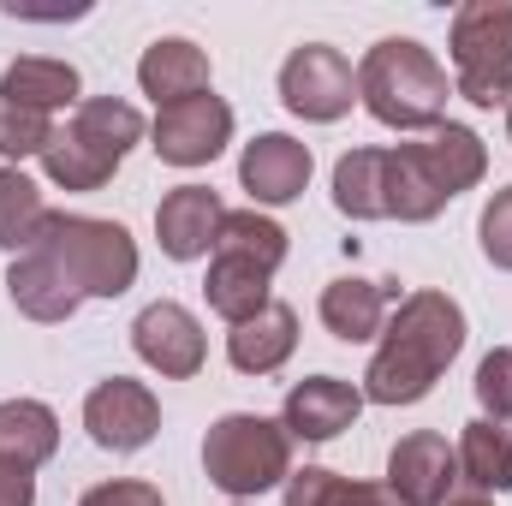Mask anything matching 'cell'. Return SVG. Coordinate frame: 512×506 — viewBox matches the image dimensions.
Listing matches in <instances>:
<instances>
[{
	"label": "cell",
	"mask_w": 512,
	"mask_h": 506,
	"mask_svg": "<svg viewBox=\"0 0 512 506\" xmlns=\"http://www.w3.org/2000/svg\"><path fill=\"white\" fill-rule=\"evenodd\" d=\"M465 310L459 298L417 286L393 304L382 328V346L364 370V405H417L435 393V381L453 370V358L465 352Z\"/></svg>",
	"instance_id": "obj_1"
},
{
	"label": "cell",
	"mask_w": 512,
	"mask_h": 506,
	"mask_svg": "<svg viewBox=\"0 0 512 506\" xmlns=\"http://www.w3.org/2000/svg\"><path fill=\"white\" fill-rule=\"evenodd\" d=\"M447 96V66L411 36H382L358 60V102L387 131H435L447 120Z\"/></svg>",
	"instance_id": "obj_2"
},
{
	"label": "cell",
	"mask_w": 512,
	"mask_h": 506,
	"mask_svg": "<svg viewBox=\"0 0 512 506\" xmlns=\"http://www.w3.org/2000/svg\"><path fill=\"white\" fill-rule=\"evenodd\" d=\"M203 471L233 501H256L268 489H286V477H292V435L274 417L227 411L203 435Z\"/></svg>",
	"instance_id": "obj_3"
},
{
	"label": "cell",
	"mask_w": 512,
	"mask_h": 506,
	"mask_svg": "<svg viewBox=\"0 0 512 506\" xmlns=\"http://www.w3.org/2000/svg\"><path fill=\"white\" fill-rule=\"evenodd\" d=\"M30 251L54 256L84 298H120V292L137 286V239H131L120 221H96V215L54 209L42 221V233H36Z\"/></svg>",
	"instance_id": "obj_4"
},
{
	"label": "cell",
	"mask_w": 512,
	"mask_h": 506,
	"mask_svg": "<svg viewBox=\"0 0 512 506\" xmlns=\"http://www.w3.org/2000/svg\"><path fill=\"white\" fill-rule=\"evenodd\" d=\"M453 48V90L471 108L512 102V0H471L447 24Z\"/></svg>",
	"instance_id": "obj_5"
},
{
	"label": "cell",
	"mask_w": 512,
	"mask_h": 506,
	"mask_svg": "<svg viewBox=\"0 0 512 506\" xmlns=\"http://www.w3.org/2000/svg\"><path fill=\"white\" fill-rule=\"evenodd\" d=\"M280 102H286V114H298V120H310V126H334V120H346L352 102H358V72H352V60H346L340 48L304 42V48H292L286 66H280Z\"/></svg>",
	"instance_id": "obj_6"
},
{
	"label": "cell",
	"mask_w": 512,
	"mask_h": 506,
	"mask_svg": "<svg viewBox=\"0 0 512 506\" xmlns=\"http://www.w3.org/2000/svg\"><path fill=\"white\" fill-rule=\"evenodd\" d=\"M233 143V108L209 90V96H185L173 108H155L149 149L167 167H209L221 149Z\"/></svg>",
	"instance_id": "obj_7"
},
{
	"label": "cell",
	"mask_w": 512,
	"mask_h": 506,
	"mask_svg": "<svg viewBox=\"0 0 512 506\" xmlns=\"http://www.w3.org/2000/svg\"><path fill=\"white\" fill-rule=\"evenodd\" d=\"M84 429L102 453H137L161 429V399L131 376H108L84 393Z\"/></svg>",
	"instance_id": "obj_8"
},
{
	"label": "cell",
	"mask_w": 512,
	"mask_h": 506,
	"mask_svg": "<svg viewBox=\"0 0 512 506\" xmlns=\"http://www.w3.org/2000/svg\"><path fill=\"white\" fill-rule=\"evenodd\" d=\"M131 346H137V358H143L155 376H167V381H191L203 370V358H209L203 322H197L185 304H173V298H155V304L137 310Z\"/></svg>",
	"instance_id": "obj_9"
},
{
	"label": "cell",
	"mask_w": 512,
	"mask_h": 506,
	"mask_svg": "<svg viewBox=\"0 0 512 506\" xmlns=\"http://www.w3.org/2000/svg\"><path fill=\"white\" fill-rule=\"evenodd\" d=\"M364 417V387L346 376H304L286 387V405H280V429L292 441H334L346 435L352 423Z\"/></svg>",
	"instance_id": "obj_10"
},
{
	"label": "cell",
	"mask_w": 512,
	"mask_h": 506,
	"mask_svg": "<svg viewBox=\"0 0 512 506\" xmlns=\"http://www.w3.org/2000/svg\"><path fill=\"white\" fill-rule=\"evenodd\" d=\"M453 483H459V459H453L447 435H435V429H411L387 453V489L399 506H447Z\"/></svg>",
	"instance_id": "obj_11"
},
{
	"label": "cell",
	"mask_w": 512,
	"mask_h": 506,
	"mask_svg": "<svg viewBox=\"0 0 512 506\" xmlns=\"http://www.w3.org/2000/svg\"><path fill=\"white\" fill-rule=\"evenodd\" d=\"M310 143H298V137H286V131H262L245 143V155H239V185L251 191V203L262 209H286V203H298L304 197V185H310Z\"/></svg>",
	"instance_id": "obj_12"
},
{
	"label": "cell",
	"mask_w": 512,
	"mask_h": 506,
	"mask_svg": "<svg viewBox=\"0 0 512 506\" xmlns=\"http://www.w3.org/2000/svg\"><path fill=\"white\" fill-rule=\"evenodd\" d=\"M221 221H227V203L209 185H173L155 203V239H161V251L173 262H197V256L215 251Z\"/></svg>",
	"instance_id": "obj_13"
},
{
	"label": "cell",
	"mask_w": 512,
	"mask_h": 506,
	"mask_svg": "<svg viewBox=\"0 0 512 506\" xmlns=\"http://www.w3.org/2000/svg\"><path fill=\"white\" fill-rule=\"evenodd\" d=\"M209 54L191 42V36H161L143 48L137 60V90L155 102V108H173L185 96H209Z\"/></svg>",
	"instance_id": "obj_14"
},
{
	"label": "cell",
	"mask_w": 512,
	"mask_h": 506,
	"mask_svg": "<svg viewBox=\"0 0 512 506\" xmlns=\"http://www.w3.org/2000/svg\"><path fill=\"white\" fill-rule=\"evenodd\" d=\"M393 292H399V286H387V280H358V274H346V280H328V286H322L316 316H322V328H328L334 340L370 346V340H382L387 298H393Z\"/></svg>",
	"instance_id": "obj_15"
},
{
	"label": "cell",
	"mask_w": 512,
	"mask_h": 506,
	"mask_svg": "<svg viewBox=\"0 0 512 506\" xmlns=\"http://www.w3.org/2000/svg\"><path fill=\"white\" fill-rule=\"evenodd\" d=\"M6 292H12V304H18L30 322H72V316L84 310V292L66 280V268H60L48 251L12 256V268H6Z\"/></svg>",
	"instance_id": "obj_16"
},
{
	"label": "cell",
	"mask_w": 512,
	"mask_h": 506,
	"mask_svg": "<svg viewBox=\"0 0 512 506\" xmlns=\"http://www.w3.org/2000/svg\"><path fill=\"white\" fill-rule=\"evenodd\" d=\"M292 352H298V310L280 304V298H274L262 316L239 322V328L227 334V358H233L239 376H274Z\"/></svg>",
	"instance_id": "obj_17"
},
{
	"label": "cell",
	"mask_w": 512,
	"mask_h": 506,
	"mask_svg": "<svg viewBox=\"0 0 512 506\" xmlns=\"http://www.w3.org/2000/svg\"><path fill=\"white\" fill-rule=\"evenodd\" d=\"M0 96L36 108V114H66L84 102V78L72 60H54V54H24L0 72Z\"/></svg>",
	"instance_id": "obj_18"
},
{
	"label": "cell",
	"mask_w": 512,
	"mask_h": 506,
	"mask_svg": "<svg viewBox=\"0 0 512 506\" xmlns=\"http://www.w3.org/2000/svg\"><path fill=\"white\" fill-rule=\"evenodd\" d=\"M453 459H459V483H465V495H507L512 489V429L507 423H489V417H471L465 429H459V447H453Z\"/></svg>",
	"instance_id": "obj_19"
},
{
	"label": "cell",
	"mask_w": 512,
	"mask_h": 506,
	"mask_svg": "<svg viewBox=\"0 0 512 506\" xmlns=\"http://www.w3.org/2000/svg\"><path fill=\"white\" fill-rule=\"evenodd\" d=\"M268 268H256L251 256H233V251H209V280H203V298H209V310L221 316V322H251L262 316L268 304H274V292H268Z\"/></svg>",
	"instance_id": "obj_20"
},
{
	"label": "cell",
	"mask_w": 512,
	"mask_h": 506,
	"mask_svg": "<svg viewBox=\"0 0 512 506\" xmlns=\"http://www.w3.org/2000/svg\"><path fill=\"white\" fill-rule=\"evenodd\" d=\"M417 155H423V167L435 173V185L447 191V203H453L459 191L483 185V173H489V149H483V137H477L471 126H453V120H441V126L429 131V137L417 143Z\"/></svg>",
	"instance_id": "obj_21"
},
{
	"label": "cell",
	"mask_w": 512,
	"mask_h": 506,
	"mask_svg": "<svg viewBox=\"0 0 512 506\" xmlns=\"http://www.w3.org/2000/svg\"><path fill=\"white\" fill-rule=\"evenodd\" d=\"M447 209V191L435 185V173L423 167L417 143H393L387 149V221H405V227H423Z\"/></svg>",
	"instance_id": "obj_22"
},
{
	"label": "cell",
	"mask_w": 512,
	"mask_h": 506,
	"mask_svg": "<svg viewBox=\"0 0 512 506\" xmlns=\"http://www.w3.org/2000/svg\"><path fill=\"white\" fill-rule=\"evenodd\" d=\"M60 453V417L42 399H0V459L18 471H42Z\"/></svg>",
	"instance_id": "obj_23"
},
{
	"label": "cell",
	"mask_w": 512,
	"mask_h": 506,
	"mask_svg": "<svg viewBox=\"0 0 512 506\" xmlns=\"http://www.w3.org/2000/svg\"><path fill=\"white\" fill-rule=\"evenodd\" d=\"M334 209L346 221H387V149H346L334 161Z\"/></svg>",
	"instance_id": "obj_24"
},
{
	"label": "cell",
	"mask_w": 512,
	"mask_h": 506,
	"mask_svg": "<svg viewBox=\"0 0 512 506\" xmlns=\"http://www.w3.org/2000/svg\"><path fill=\"white\" fill-rule=\"evenodd\" d=\"M42 173H48L60 191H102V185L120 173V161H114L108 149H96L90 137H78L72 126H54L48 149H42Z\"/></svg>",
	"instance_id": "obj_25"
},
{
	"label": "cell",
	"mask_w": 512,
	"mask_h": 506,
	"mask_svg": "<svg viewBox=\"0 0 512 506\" xmlns=\"http://www.w3.org/2000/svg\"><path fill=\"white\" fill-rule=\"evenodd\" d=\"M280 506H399L387 483H358V477H340L328 465H304L286 477V495Z\"/></svg>",
	"instance_id": "obj_26"
},
{
	"label": "cell",
	"mask_w": 512,
	"mask_h": 506,
	"mask_svg": "<svg viewBox=\"0 0 512 506\" xmlns=\"http://www.w3.org/2000/svg\"><path fill=\"white\" fill-rule=\"evenodd\" d=\"M48 215H54V209H48V197L36 191V179H30L24 167H0V251L24 256L36 245V233H42Z\"/></svg>",
	"instance_id": "obj_27"
},
{
	"label": "cell",
	"mask_w": 512,
	"mask_h": 506,
	"mask_svg": "<svg viewBox=\"0 0 512 506\" xmlns=\"http://www.w3.org/2000/svg\"><path fill=\"white\" fill-rule=\"evenodd\" d=\"M66 126L78 131V137H90L96 149H108L114 161H126L131 149L143 143V114L131 108V102H120V96H84L78 108H72V120Z\"/></svg>",
	"instance_id": "obj_28"
},
{
	"label": "cell",
	"mask_w": 512,
	"mask_h": 506,
	"mask_svg": "<svg viewBox=\"0 0 512 506\" xmlns=\"http://www.w3.org/2000/svg\"><path fill=\"white\" fill-rule=\"evenodd\" d=\"M215 251L251 256L256 268L280 274V262H286V227H280V221H268V215H256V209H227Z\"/></svg>",
	"instance_id": "obj_29"
},
{
	"label": "cell",
	"mask_w": 512,
	"mask_h": 506,
	"mask_svg": "<svg viewBox=\"0 0 512 506\" xmlns=\"http://www.w3.org/2000/svg\"><path fill=\"white\" fill-rule=\"evenodd\" d=\"M54 137V114H36L12 96H0V155L6 161H24V155H42Z\"/></svg>",
	"instance_id": "obj_30"
},
{
	"label": "cell",
	"mask_w": 512,
	"mask_h": 506,
	"mask_svg": "<svg viewBox=\"0 0 512 506\" xmlns=\"http://www.w3.org/2000/svg\"><path fill=\"white\" fill-rule=\"evenodd\" d=\"M477 405H483L489 423H507L512 417V346H495L477 364Z\"/></svg>",
	"instance_id": "obj_31"
},
{
	"label": "cell",
	"mask_w": 512,
	"mask_h": 506,
	"mask_svg": "<svg viewBox=\"0 0 512 506\" xmlns=\"http://www.w3.org/2000/svg\"><path fill=\"white\" fill-rule=\"evenodd\" d=\"M477 239H483V256H489L501 274H512V185H501V191L483 203Z\"/></svg>",
	"instance_id": "obj_32"
},
{
	"label": "cell",
	"mask_w": 512,
	"mask_h": 506,
	"mask_svg": "<svg viewBox=\"0 0 512 506\" xmlns=\"http://www.w3.org/2000/svg\"><path fill=\"white\" fill-rule=\"evenodd\" d=\"M78 506H167V501H161V489H155V483L114 477V483H96V489H84V501H78Z\"/></svg>",
	"instance_id": "obj_33"
},
{
	"label": "cell",
	"mask_w": 512,
	"mask_h": 506,
	"mask_svg": "<svg viewBox=\"0 0 512 506\" xmlns=\"http://www.w3.org/2000/svg\"><path fill=\"white\" fill-rule=\"evenodd\" d=\"M0 506H36V471H18L0 459Z\"/></svg>",
	"instance_id": "obj_34"
},
{
	"label": "cell",
	"mask_w": 512,
	"mask_h": 506,
	"mask_svg": "<svg viewBox=\"0 0 512 506\" xmlns=\"http://www.w3.org/2000/svg\"><path fill=\"white\" fill-rule=\"evenodd\" d=\"M447 506H495V501H483V495H453Z\"/></svg>",
	"instance_id": "obj_35"
},
{
	"label": "cell",
	"mask_w": 512,
	"mask_h": 506,
	"mask_svg": "<svg viewBox=\"0 0 512 506\" xmlns=\"http://www.w3.org/2000/svg\"><path fill=\"white\" fill-rule=\"evenodd\" d=\"M507 137H512V102H507Z\"/></svg>",
	"instance_id": "obj_36"
},
{
	"label": "cell",
	"mask_w": 512,
	"mask_h": 506,
	"mask_svg": "<svg viewBox=\"0 0 512 506\" xmlns=\"http://www.w3.org/2000/svg\"><path fill=\"white\" fill-rule=\"evenodd\" d=\"M233 506H251V501H233Z\"/></svg>",
	"instance_id": "obj_37"
}]
</instances>
